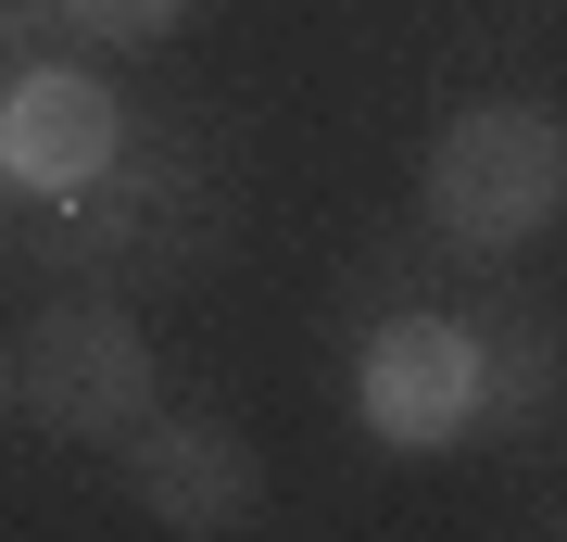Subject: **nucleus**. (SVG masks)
Instances as JSON below:
<instances>
[{
    "instance_id": "4",
    "label": "nucleus",
    "mask_w": 567,
    "mask_h": 542,
    "mask_svg": "<svg viewBox=\"0 0 567 542\" xmlns=\"http://www.w3.org/2000/svg\"><path fill=\"white\" fill-rule=\"evenodd\" d=\"M114 454H126V504H140L152 530H177V542H215V530H252V518H265V454H252V429L203 417V403H152Z\"/></svg>"
},
{
    "instance_id": "9",
    "label": "nucleus",
    "mask_w": 567,
    "mask_h": 542,
    "mask_svg": "<svg viewBox=\"0 0 567 542\" xmlns=\"http://www.w3.org/2000/svg\"><path fill=\"white\" fill-rule=\"evenodd\" d=\"M0 202H13V177H0Z\"/></svg>"
},
{
    "instance_id": "3",
    "label": "nucleus",
    "mask_w": 567,
    "mask_h": 542,
    "mask_svg": "<svg viewBox=\"0 0 567 542\" xmlns=\"http://www.w3.org/2000/svg\"><path fill=\"white\" fill-rule=\"evenodd\" d=\"M353 417L379 454H454L480 442V316L442 303H391L353 341Z\"/></svg>"
},
{
    "instance_id": "7",
    "label": "nucleus",
    "mask_w": 567,
    "mask_h": 542,
    "mask_svg": "<svg viewBox=\"0 0 567 542\" xmlns=\"http://www.w3.org/2000/svg\"><path fill=\"white\" fill-rule=\"evenodd\" d=\"M25 13H51L63 39H89V51H164L189 25V0H25Z\"/></svg>"
},
{
    "instance_id": "8",
    "label": "nucleus",
    "mask_w": 567,
    "mask_h": 542,
    "mask_svg": "<svg viewBox=\"0 0 567 542\" xmlns=\"http://www.w3.org/2000/svg\"><path fill=\"white\" fill-rule=\"evenodd\" d=\"M0 417H13V341H0Z\"/></svg>"
},
{
    "instance_id": "5",
    "label": "nucleus",
    "mask_w": 567,
    "mask_h": 542,
    "mask_svg": "<svg viewBox=\"0 0 567 542\" xmlns=\"http://www.w3.org/2000/svg\"><path fill=\"white\" fill-rule=\"evenodd\" d=\"M126 164V101L89 63H0V177L25 202H89Z\"/></svg>"
},
{
    "instance_id": "1",
    "label": "nucleus",
    "mask_w": 567,
    "mask_h": 542,
    "mask_svg": "<svg viewBox=\"0 0 567 542\" xmlns=\"http://www.w3.org/2000/svg\"><path fill=\"white\" fill-rule=\"evenodd\" d=\"M416 215L480 265L529 253L567 215V126L543 101H454L416 152Z\"/></svg>"
},
{
    "instance_id": "2",
    "label": "nucleus",
    "mask_w": 567,
    "mask_h": 542,
    "mask_svg": "<svg viewBox=\"0 0 567 542\" xmlns=\"http://www.w3.org/2000/svg\"><path fill=\"white\" fill-rule=\"evenodd\" d=\"M13 403H25V429H51V442H126V429L164 403L152 328L126 316L114 290L39 303V316H25V354H13Z\"/></svg>"
},
{
    "instance_id": "6",
    "label": "nucleus",
    "mask_w": 567,
    "mask_h": 542,
    "mask_svg": "<svg viewBox=\"0 0 567 542\" xmlns=\"http://www.w3.org/2000/svg\"><path fill=\"white\" fill-rule=\"evenodd\" d=\"M567 417V316L505 303L480 316V442H543Z\"/></svg>"
}]
</instances>
